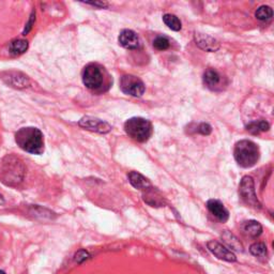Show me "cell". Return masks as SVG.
<instances>
[{
	"instance_id": "4",
	"label": "cell",
	"mask_w": 274,
	"mask_h": 274,
	"mask_svg": "<svg viewBox=\"0 0 274 274\" xmlns=\"http://www.w3.org/2000/svg\"><path fill=\"white\" fill-rule=\"evenodd\" d=\"M108 75L104 68L96 63H89L83 70V83L86 88L92 91H104L109 86Z\"/></svg>"
},
{
	"instance_id": "12",
	"label": "cell",
	"mask_w": 274,
	"mask_h": 274,
	"mask_svg": "<svg viewBox=\"0 0 274 274\" xmlns=\"http://www.w3.org/2000/svg\"><path fill=\"white\" fill-rule=\"evenodd\" d=\"M207 208L212 215H214L222 223L226 222L229 218V212L225 206L217 199H210L207 202Z\"/></svg>"
},
{
	"instance_id": "23",
	"label": "cell",
	"mask_w": 274,
	"mask_h": 274,
	"mask_svg": "<svg viewBox=\"0 0 274 274\" xmlns=\"http://www.w3.org/2000/svg\"><path fill=\"white\" fill-rule=\"evenodd\" d=\"M255 16L259 21H269L273 16V10L269 5H261L255 12Z\"/></svg>"
},
{
	"instance_id": "1",
	"label": "cell",
	"mask_w": 274,
	"mask_h": 274,
	"mask_svg": "<svg viewBox=\"0 0 274 274\" xmlns=\"http://www.w3.org/2000/svg\"><path fill=\"white\" fill-rule=\"evenodd\" d=\"M18 147L31 154H41L44 151V138L42 132L36 127H22L15 134Z\"/></svg>"
},
{
	"instance_id": "24",
	"label": "cell",
	"mask_w": 274,
	"mask_h": 274,
	"mask_svg": "<svg viewBox=\"0 0 274 274\" xmlns=\"http://www.w3.org/2000/svg\"><path fill=\"white\" fill-rule=\"evenodd\" d=\"M169 40L165 36H157L153 41V47L157 51H165L169 47Z\"/></svg>"
},
{
	"instance_id": "19",
	"label": "cell",
	"mask_w": 274,
	"mask_h": 274,
	"mask_svg": "<svg viewBox=\"0 0 274 274\" xmlns=\"http://www.w3.org/2000/svg\"><path fill=\"white\" fill-rule=\"evenodd\" d=\"M9 84L13 87L24 88L29 86V81L27 76L21 74V73H9Z\"/></svg>"
},
{
	"instance_id": "9",
	"label": "cell",
	"mask_w": 274,
	"mask_h": 274,
	"mask_svg": "<svg viewBox=\"0 0 274 274\" xmlns=\"http://www.w3.org/2000/svg\"><path fill=\"white\" fill-rule=\"evenodd\" d=\"M207 247H208L209 251L214 255V256L223 261H227V263H236L237 261V257L233 251L223 245L222 243H220L218 241H209L207 243Z\"/></svg>"
},
{
	"instance_id": "6",
	"label": "cell",
	"mask_w": 274,
	"mask_h": 274,
	"mask_svg": "<svg viewBox=\"0 0 274 274\" xmlns=\"http://www.w3.org/2000/svg\"><path fill=\"white\" fill-rule=\"evenodd\" d=\"M239 195L242 202L246 206L254 209H260L261 204L257 198V195L255 193V183L254 179L249 176H244L242 178L239 185Z\"/></svg>"
},
{
	"instance_id": "5",
	"label": "cell",
	"mask_w": 274,
	"mask_h": 274,
	"mask_svg": "<svg viewBox=\"0 0 274 274\" xmlns=\"http://www.w3.org/2000/svg\"><path fill=\"white\" fill-rule=\"evenodd\" d=\"M124 131L134 141L145 143L152 135V124L149 120L142 117H133L125 121Z\"/></svg>"
},
{
	"instance_id": "28",
	"label": "cell",
	"mask_w": 274,
	"mask_h": 274,
	"mask_svg": "<svg viewBox=\"0 0 274 274\" xmlns=\"http://www.w3.org/2000/svg\"><path fill=\"white\" fill-rule=\"evenodd\" d=\"M2 204H4V199L1 195H0V205H2Z\"/></svg>"
},
{
	"instance_id": "3",
	"label": "cell",
	"mask_w": 274,
	"mask_h": 274,
	"mask_svg": "<svg viewBox=\"0 0 274 274\" xmlns=\"http://www.w3.org/2000/svg\"><path fill=\"white\" fill-rule=\"evenodd\" d=\"M234 156L239 166L243 168H251L258 162L260 152L256 144L244 139V141H240L236 144Z\"/></svg>"
},
{
	"instance_id": "22",
	"label": "cell",
	"mask_w": 274,
	"mask_h": 274,
	"mask_svg": "<svg viewBox=\"0 0 274 274\" xmlns=\"http://www.w3.org/2000/svg\"><path fill=\"white\" fill-rule=\"evenodd\" d=\"M163 22L165 23V25L169 28L174 30V31H179L181 29V22L179 18L174 15V14H165L163 16Z\"/></svg>"
},
{
	"instance_id": "14",
	"label": "cell",
	"mask_w": 274,
	"mask_h": 274,
	"mask_svg": "<svg viewBox=\"0 0 274 274\" xmlns=\"http://www.w3.org/2000/svg\"><path fill=\"white\" fill-rule=\"evenodd\" d=\"M129 181L134 187L143 192L147 191L150 187H152L150 181L146 177H144L142 174H139L137 172H131L129 174Z\"/></svg>"
},
{
	"instance_id": "15",
	"label": "cell",
	"mask_w": 274,
	"mask_h": 274,
	"mask_svg": "<svg viewBox=\"0 0 274 274\" xmlns=\"http://www.w3.org/2000/svg\"><path fill=\"white\" fill-rule=\"evenodd\" d=\"M241 229L243 234L251 237V238H257L263 233V226H261L260 223L253 220L243 222L241 225Z\"/></svg>"
},
{
	"instance_id": "17",
	"label": "cell",
	"mask_w": 274,
	"mask_h": 274,
	"mask_svg": "<svg viewBox=\"0 0 274 274\" xmlns=\"http://www.w3.org/2000/svg\"><path fill=\"white\" fill-rule=\"evenodd\" d=\"M269 129H270V124L265 120L254 121V122H251L246 125V131L248 133L253 134V135H257V134L267 132L269 131Z\"/></svg>"
},
{
	"instance_id": "21",
	"label": "cell",
	"mask_w": 274,
	"mask_h": 274,
	"mask_svg": "<svg viewBox=\"0 0 274 274\" xmlns=\"http://www.w3.org/2000/svg\"><path fill=\"white\" fill-rule=\"evenodd\" d=\"M249 252L256 258L260 260H266L268 256V251L267 246L265 243L263 242H255L253 244L249 246Z\"/></svg>"
},
{
	"instance_id": "26",
	"label": "cell",
	"mask_w": 274,
	"mask_h": 274,
	"mask_svg": "<svg viewBox=\"0 0 274 274\" xmlns=\"http://www.w3.org/2000/svg\"><path fill=\"white\" fill-rule=\"evenodd\" d=\"M196 131L199 134H202V135H210L211 132H212V127L208 123H200L197 126V130Z\"/></svg>"
},
{
	"instance_id": "27",
	"label": "cell",
	"mask_w": 274,
	"mask_h": 274,
	"mask_svg": "<svg viewBox=\"0 0 274 274\" xmlns=\"http://www.w3.org/2000/svg\"><path fill=\"white\" fill-rule=\"evenodd\" d=\"M87 4H91V5H94V7H100V8H104L107 5L105 2H87Z\"/></svg>"
},
{
	"instance_id": "10",
	"label": "cell",
	"mask_w": 274,
	"mask_h": 274,
	"mask_svg": "<svg viewBox=\"0 0 274 274\" xmlns=\"http://www.w3.org/2000/svg\"><path fill=\"white\" fill-rule=\"evenodd\" d=\"M78 124H80V126L85 130L101 133V134L108 133L112 130L111 124H108L107 122H105V121H103L101 119L90 117V116H86V117L82 118Z\"/></svg>"
},
{
	"instance_id": "2",
	"label": "cell",
	"mask_w": 274,
	"mask_h": 274,
	"mask_svg": "<svg viewBox=\"0 0 274 274\" xmlns=\"http://www.w3.org/2000/svg\"><path fill=\"white\" fill-rule=\"evenodd\" d=\"M25 175L23 162L14 155H7L0 161V180L5 185L15 186L20 184Z\"/></svg>"
},
{
	"instance_id": "8",
	"label": "cell",
	"mask_w": 274,
	"mask_h": 274,
	"mask_svg": "<svg viewBox=\"0 0 274 274\" xmlns=\"http://www.w3.org/2000/svg\"><path fill=\"white\" fill-rule=\"evenodd\" d=\"M203 81L205 86L212 91H222L226 87V80L214 69H208L204 73Z\"/></svg>"
},
{
	"instance_id": "11",
	"label": "cell",
	"mask_w": 274,
	"mask_h": 274,
	"mask_svg": "<svg viewBox=\"0 0 274 274\" xmlns=\"http://www.w3.org/2000/svg\"><path fill=\"white\" fill-rule=\"evenodd\" d=\"M194 40L196 45L206 52L213 53V52H216L218 48H220V43H218V41L208 34L196 32L194 34Z\"/></svg>"
},
{
	"instance_id": "25",
	"label": "cell",
	"mask_w": 274,
	"mask_h": 274,
	"mask_svg": "<svg viewBox=\"0 0 274 274\" xmlns=\"http://www.w3.org/2000/svg\"><path fill=\"white\" fill-rule=\"evenodd\" d=\"M89 258H90V254L87 251H85V249H81V251H78L75 254V257H74L77 264H82L85 260H87Z\"/></svg>"
},
{
	"instance_id": "7",
	"label": "cell",
	"mask_w": 274,
	"mask_h": 274,
	"mask_svg": "<svg viewBox=\"0 0 274 274\" xmlns=\"http://www.w3.org/2000/svg\"><path fill=\"white\" fill-rule=\"evenodd\" d=\"M120 89L123 93L135 97L142 96L146 90L143 81L134 75H123L121 77Z\"/></svg>"
},
{
	"instance_id": "18",
	"label": "cell",
	"mask_w": 274,
	"mask_h": 274,
	"mask_svg": "<svg viewBox=\"0 0 274 274\" xmlns=\"http://www.w3.org/2000/svg\"><path fill=\"white\" fill-rule=\"evenodd\" d=\"M144 200L151 207H159L163 204V198L157 195V192L153 187L144 192Z\"/></svg>"
},
{
	"instance_id": "16",
	"label": "cell",
	"mask_w": 274,
	"mask_h": 274,
	"mask_svg": "<svg viewBox=\"0 0 274 274\" xmlns=\"http://www.w3.org/2000/svg\"><path fill=\"white\" fill-rule=\"evenodd\" d=\"M28 50V41L24 39H17L12 41L9 45V51L10 54L13 56H18L22 55Z\"/></svg>"
},
{
	"instance_id": "13",
	"label": "cell",
	"mask_w": 274,
	"mask_h": 274,
	"mask_svg": "<svg viewBox=\"0 0 274 274\" xmlns=\"http://www.w3.org/2000/svg\"><path fill=\"white\" fill-rule=\"evenodd\" d=\"M118 41L121 46L127 50H135L139 45V38L135 31L130 29H124L120 32Z\"/></svg>"
},
{
	"instance_id": "20",
	"label": "cell",
	"mask_w": 274,
	"mask_h": 274,
	"mask_svg": "<svg viewBox=\"0 0 274 274\" xmlns=\"http://www.w3.org/2000/svg\"><path fill=\"white\" fill-rule=\"evenodd\" d=\"M223 240L228 245L230 251L231 249H235V251H238V252L243 251V246L241 244V242L238 240V238H237L235 235L229 233V231L226 230L223 234Z\"/></svg>"
},
{
	"instance_id": "29",
	"label": "cell",
	"mask_w": 274,
	"mask_h": 274,
	"mask_svg": "<svg viewBox=\"0 0 274 274\" xmlns=\"http://www.w3.org/2000/svg\"><path fill=\"white\" fill-rule=\"evenodd\" d=\"M0 274H5V272L2 271V270H0Z\"/></svg>"
}]
</instances>
